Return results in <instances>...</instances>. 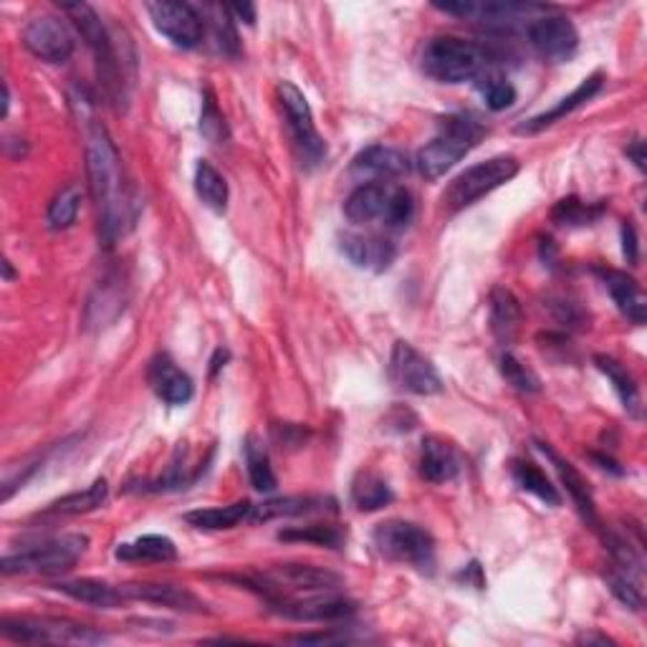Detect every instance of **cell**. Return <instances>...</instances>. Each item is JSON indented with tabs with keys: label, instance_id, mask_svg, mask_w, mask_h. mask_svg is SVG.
I'll return each mask as SVG.
<instances>
[{
	"label": "cell",
	"instance_id": "6da1fadb",
	"mask_svg": "<svg viewBox=\"0 0 647 647\" xmlns=\"http://www.w3.org/2000/svg\"><path fill=\"white\" fill-rule=\"evenodd\" d=\"M84 152L86 175L99 211V238L105 248H111L127 233L134 220V203L129 201L122 160L107 127L94 117H84Z\"/></svg>",
	"mask_w": 647,
	"mask_h": 647
},
{
	"label": "cell",
	"instance_id": "7a4b0ae2",
	"mask_svg": "<svg viewBox=\"0 0 647 647\" xmlns=\"http://www.w3.org/2000/svg\"><path fill=\"white\" fill-rule=\"evenodd\" d=\"M422 72L438 84L476 82L488 68H498L494 51L476 41L459 36H438L422 48Z\"/></svg>",
	"mask_w": 647,
	"mask_h": 647
},
{
	"label": "cell",
	"instance_id": "3957f363",
	"mask_svg": "<svg viewBox=\"0 0 647 647\" xmlns=\"http://www.w3.org/2000/svg\"><path fill=\"white\" fill-rule=\"evenodd\" d=\"M483 134H486V127L471 115H451L440 119L438 134L418 152L416 165L420 175L428 180L443 177L481 142Z\"/></svg>",
	"mask_w": 647,
	"mask_h": 647
},
{
	"label": "cell",
	"instance_id": "277c9868",
	"mask_svg": "<svg viewBox=\"0 0 647 647\" xmlns=\"http://www.w3.org/2000/svg\"><path fill=\"white\" fill-rule=\"evenodd\" d=\"M62 13H66L72 23L76 25V31L82 33V39L86 41V46L94 54V62H97V72L99 79L105 84V89L109 94V99L115 105H125L127 101V91H125V74L122 66H119L117 51H115V41H111L109 31L101 23L99 13L94 11L89 3H58Z\"/></svg>",
	"mask_w": 647,
	"mask_h": 647
},
{
	"label": "cell",
	"instance_id": "5b68a950",
	"mask_svg": "<svg viewBox=\"0 0 647 647\" xmlns=\"http://www.w3.org/2000/svg\"><path fill=\"white\" fill-rule=\"evenodd\" d=\"M89 549V537L84 533H64L36 547H29L19 554H6L0 572L11 574H58L72 569Z\"/></svg>",
	"mask_w": 647,
	"mask_h": 647
},
{
	"label": "cell",
	"instance_id": "8992f818",
	"mask_svg": "<svg viewBox=\"0 0 647 647\" xmlns=\"http://www.w3.org/2000/svg\"><path fill=\"white\" fill-rule=\"evenodd\" d=\"M0 633L8 640L23 645H99L107 643V635L97 633L94 627H86L72 619L58 617H3L0 619Z\"/></svg>",
	"mask_w": 647,
	"mask_h": 647
},
{
	"label": "cell",
	"instance_id": "52a82bcc",
	"mask_svg": "<svg viewBox=\"0 0 647 647\" xmlns=\"http://www.w3.org/2000/svg\"><path fill=\"white\" fill-rule=\"evenodd\" d=\"M519 160L511 158V154H498V158L478 162V165L461 172V175L447 185L443 193V208L451 213L468 208V205L478 203L483 195L494 193L496 187L506 185L508 180L519 175Z\"/></svg>",
	"mask_w": 647,
	"mask_h": 647
},
{
	"label": "cell",
	"instance_id": "ba28073f",
	"mask_svg": "<svg viewBox=\"0 0 647 647\" xmlns=\"http://www.w3.org/2000/svg\"><path fill=\"white\" fill-rule=\"evenodd\" d=\"M373 541L379 554L390 559V562L416 569H430L435 562V541L430 531L418 524L400 519L385 521L375 529Z\"/></svg>",
	"mask_w": 647,
	"mask_h": 647
},
{
	"label": "cell",
	"instance_id": "9c48e42d",
	"mask_svg": "<svg viewBox=\"0 0 647 647\" xmlns=\"http://www.w3.org/2000/svg\"><path fill=\"white\" fill-rule=\"evenodd\" d=\"M336 586H342L339 574L312 564H279L254 580V590L261 592L269 605L276 600L291 597V594L334 592Z\"/></svg>",
	"mask_w": 647,
	"mask_h": 647
},
{
	"label": "cell",
	"instance_id": "30bf717a",
	"mask_svg": "<svg viewBox=\"0 0 647 647\" xmlns=\"http://www.w3.org/2000/svg\"><path fill=\"white\" fill-rule=\"evenodd\" d=\"M276 94H279L283 117H287L289 132L293 137V144H296L301 162L309 168L322 165L326 158V142L324 137L316 132L312 107H309L304 91L291 82H281L276 86Z\"/></svg>",
	"mask_w": 647,
	"mask_h": 647
},
{
	"label": "cell",
	"instance_id": "8fae6325",
	"mask_svg": "<svg viewBox=\"0 0 647 647\" xmlns=\"http://www.w3.org/2000/svg\"><path fill=\"white\" fill-rule=\"evenodd\" d=\"M433 8L447 15H459V19H471L483 25H514L524 19H539V15L549 13L547 6L537 3H516V0H453V3H433Z\"/></svg>",
	"mask_w": 647,
	"mask_h": 647
},
{
	"label": "cell",
	"instance_id": "7c38bea8",
	"mask_svg": "<svg viewBox=\"0 0 647 647\" xmlns=\"http://www.w3.org/2000/svg\"><path fill=\"white\" fill-rule=\"evenodd\" d=\"M390 377L400 390L410 395H440L443 392V377L433 362L412 347L408 342H395L390 355Z\"/></svg>",
	"mask_w": 647,
	"mask_h": 647
},
{
	"label": "cell",
	"instance_id": "4fadbf2b",
	"mask_svg": "<svg viewBox=\"0 0 647 647\" xmlns=\"http://www.w3.org/2000/svg\"><path fill=\"white\" fill-rule=\"evenodd\" d=\"M526 39L533 51L549 64H564L580 48V33L567 15H549L543 13L539 19L526 25Z\"/></svg>",
	"mask_w": 647,
	"mask_h": 647
},
{
	"label": "cell",
	"instance_id": "5bb4252c",
	"mask_svg": "<svg viewBox=\"0 0 647 647\" xmlns=\"http://www.w3.org/2000/svg\"><path fill=\"white\" fill-rule=\"evenodd\" d=\"M147 13H150L154 29L177 48H195L205 36L203 15L190 3L160 0V3H147Z\"/></svg>",
	"mask_w": 647,
	"mask_h": 647
},
{
	"label": "cell",
	"instance_id": "9a60e30c",
	"mask_svg": "<svg viewBox=\"0 0 647 647\" xmlns=\"http://www.w3.org/2000/svg\"><path fill=\"white\" fill-rule=\"evenodd\" d=\"M271 610L276 615L296 619V623H339L355 615V602L334 597L332 592L324 594H306V597H283L279 602H271Z\"/></svg>",
	"mask_w": 647,
	"mask_h": 647
},
{
	"label": "cell",
	"instance_id": "2e32d148",
	"mask_svg": "<svg viewBox=\"0 0 647 647\" xmlns=\"http://www.w3.org/2000/svg\"><path fill=\"white\" fill-rule=\"evenodd\" d=\"M23 46L46 64H66L74 54V36L54 15H39L23 29Z\"/></svg>",
	"mask_w": 647,
	"mask_h": 647
},
{
	"label": "cell",
	"instance_id": "e0dca14e",
	"mask_svg": "<svg viewBox=\"0 0 647 647\" xmlns=\"http://www.w3.org/2000/svg\"><path fill=\"white\" fill-rule=\"evenodd\" d=\"M395 185L390 183H365L359 185L355 193L347 197L344 203V215L357 226H369V223H382L387 220V213H390V201H392Z\"/></svg>",
	"mask_w": 647,
	"mask_h": 647
},
{
	"label": "cell",
	"instance_id": "ac0fdd59",
	"mask_svg": "<svg viewBox=\"0 0 647 647\" xmlns=\"http://www.w3.org/2000/svg\"><path fill=\"white\" fill-rule=\"evenodd\" d=\"M125 600H137V602H152V605H162L168 610L177 612H208L205 602L195 597L193 592L185 590V586L177 584H152V582H137V584H119Z\"/></svg>",
	"mask_w": 647,
	"mask_h": 647
},
{
	"label": "cell",
	"instance_id": "d6986e66",
	"mask_svg": "<svg viewBox=\"0 0 647 647\" xmlns=\"http://www.w3.org/2000/svg\"><path fill=\"white\" fill-rule=\"evenodd\" d=\"M147 379H150L154 395L168 405H187L195 395L193 379H190V375L183 373L168 355H158L150 362Z\"/></svg>",
	"mask_w": 647,
	"mask_h": 647
},
{
	"label": "cell",
	"instance_id": "ffe728a7",
	"mask_svg": "<svg viewBox=\"0 0 647 647\" xmlns=\"http://www.w3.org/2000/svg\"><path fill=\"white\" fill-rule=\"evenodd\" d=\"M537 445H539V451H541L543 455H547L549 463L554 465V471H557L559 481L564 483L567 494L572 496V502H574V506H576V511L582 514V519H584L586 524H590L592 529H600L597 506H594V496H592L590 483H586V478L582 476V473L576 471L572 463L564 461L562 455H559V453L554 451V447L547 445V443H537Z\"/></svg>",
	"mask_w": 647,
	"mask_h": 647
},
{
	"label": "cell",
	"instance_id": "44dd1931",
	"mask_svg": "<svg viewBox=\"0 0 647 647\" xmlns=\"http://www.w3.org/2000/svg\"><path fill=\"white\" fill-rule=\"evenodd\" d=\"M602 86H605V76H602L600 72L586 76V79L576 86V89L569 94V97H564L559 105L551 107L549 111H541V115L526 119V122H521L519 127H516V132L519 134H537L541 132V129H547L551 125H557L559 119H564L572 115V111H576L580 107H584L586 101H592L597 94L602 91Z\"/></svg>",
	"mask_w": 647,
	"mask_h": 647
},
{
	"label": "cell",
	"instance_id": "7402d4cb",
	"mask_svg": "<svg viewBox=\"0 0 647 647\" xmlns=\"http://www.w3.org/2000/svg\"><path fill=\"white\" fill-rule=\"evenodd\" d=\"M342 254L349 258L357 269L387 271L395 263L397 248L392 240L377 236H359V233H344L339 238Z\"/></svg>",
	"mask_w": 647,
	"mask_h": 647
},
{
	"label": "cell",
	"instance_id": "603a6c76",
	"mask_svg": "<svg viewBox=\"0 0 647 647\" xmlns=\"http://www.w3.org/2000/svg\"><path fill=\"white\" fill-rule=\"evenodd\" d=\"M461 473V459L455 447L440 435L422 438L420 447V476L435 486L451 483Z\"/></svg>",
	"mask_w": 647,
	"mask_h": 647
},
{
	"label": "cell",
	"instance_id": "cb8c5ba5",
	"mask_svg": "<svg viewBox=\"0 0 647 647\" xmlns=\"http://www.w3.org/2000/svg\"><path fill=\"white\" fill-rule=\"evenodd\" d=\"M336 502L330 496H283L269 498L251 508V521L266 524L273 519H289V516H309L319 511H334Z\"/></svg>",
	"mask_w": 647,
	"mask_h": 647
},
{
	"label": "cell",
	"instance_id": "d4e9b609",
	"mask_svg": "<svg viewBox=\"0 0 647 647\" xmlns=\"http://www.w3.org/2000/svg\"><path fill=\"white\" fill-rule=\"evenodd\" d=\"M412 170V162L408 154L397 147H385V144H373L365 147L355 158V172L373 177H402Z\"/></svg>",
	"mask_w": 647,
	"mask_h": 647
},
{
	"label": "cell",
	"instance_id": "484cf974",
	"mask_svg": "<svg viewBox=\"0 0 647 647\" xmlns=\"http://www.w3.org/2000/svg\"><path fill=\"white\" fill-rule=\"evenodd\" d=\"M605 281L610 296L615 299L619 312H623L633 324H645V296L633 276L615 269H597Z\"/></svg>",
	"mask_w": 647,
	"mask_h": 647
},
{
	"label": "cell",
	"instance_id": "4316f807",
	"mask_svg": "<svg viewBox=\"0 0 647 647\" xmlns=\"http://www.w3.org/2000/svg\"><path fill=\"white\" fill-rule=\"evenodd\" d=\"M54 590L66 594V597H72L76 602H82V605H89V607H97V610H115V607L122 605V602H127L119 586L99 582V580L58 582V584H54Z\"/></svg>",
	"mask_w": 647,
	"mask_h": 647
},
{
	"label": "cell",
	"instance_id": "83f0119b",
	"mask_svg": "<svg viewBox=\"0 0 647 647\" xmlns=\"http://www.w3.org/2000/svg\"><path fill=\"white\" fill-rule=\"evenodd\" d=\"M115 557L119 562H175L177 559V547L170 537H162V533H147L134 541L119 543Z\"/></svg>",
	"mask_w": 647,
	"mask_h": 647
},
{
	"label": "cell",
	"instance_id": "f1b7e54d",
	"mask_svg": "<svg viewBox=\"0 0 647 647\" xmlns=\"http://www.w3.org/2000/svg\"><path fill=\"white\" fill-rule=\"evenodd\" d=\"M490 330L502 344H511L521 324V304L511 291L496 287L490 291Z\"/></svg>",
	"mask_w": 647,
	"mask_h": 647
},
{
	"label": "cell",
	"instance_id": "f546056e",
	"mask_svg": "<svg viewBox=\"0 0 647 647\" xmlns=\"http://www.w3.org/2000/svg\"><path fill=\"white\" fill-rule=\"evenodd\" d=\"M251 502H236L230 506H213V508H197V511L185 514V524L201 531H228L236 529L240 521L251 519Z\"/></svg>",
	"mask_w": 647,
	"mask_h": 647
},
{
	"label": "cell",
	"instance_id": "4dcf8cb0",
	"mask_svg": "<svg viewBox=\"0 0 647 647\" xmlns=\"http://www.w3.org/2000/svg\"><path fill=\"white\" fill-rule=\"evenodd\" d=\"M594 365H597L600 373L610 379L612 387H615L619 402L625 405V410L629 412V416L640 418V387H637L635 377L629 375L617 359H612L607 355L594 357Z\"/></svg>",
	"mask_w": 647,
	"mask_h": 647
},
{
	"label": "cell",
	"instance_id": "1f68e13d",
	"mask_svg": "<svg viewBox=\"0 0 647 647\" xmlns=\"http://www.w3.org/2000/svg\"><path fill=\"white\" fill-rule=\"evenodd\" d=\"M109 496V486L105 478H97L91 483L89 488L76 490V494H68L58 502L51 504L43 516H79V514H89L97 511L99 506H105Z\"/></svg>",
	"mask_w": 647,
	"mask_h": 647
},
{
	"label": "cell",
	"instance_id": "d6a6232c",
	"mask_svg": "<svg viewBox=\"0 0 647 647\" xmlns=\"http://www.w3.org/2000/svg\"><path fill=\"white\" fill-rule=\"evenodd\" d=\"M195 193L201 197L205 208L213 213H223L228 208V183L226 177L215 170L211 162L201 160L195 168Z\"/></svg>",
	"mask_w": 647,
	"mask_h": 647
},
{
	"label": "cell",
	"instance_id": "836d02e7",
	"mask_svg": "<svg viewBox=\"0 0 647 647\" xmlns=\"http://www.w3.org/2000/svg\"><path fill=\"white\" fill-rule=\"evenodd\" d=\"M511 476L516 481V486H519L521 490H526V494H533L539 498V502L549 504V506L562 504V496H559L557 486H551V481L547 478V473H543L537 463L514 461Z\"/></svg>",
	"mask_w": 647,
	"mask_h": 647
},
{
	"label": "cell",
	"instance_id": "e575fe53",
	"mask_svg": "<svg viewBox=\"0 0 647 647\" xmlns=\"http://www.w3.org/2000/svg\"><path fill=\"white\" fill-rule=\"evenodd\" d=\"M392 488L387 486V481L373 471L359 473L352 483V502L359 511H379V508L392 504Z\"/></svg>",
	"mask_w": 647,
	"mask_h": 647
},
{
	"label": "cell",
	"instance_id": "d590c367",
	"mask_svg": "<svg viewBox=\"0 0 647 647\" xmlns=\"http://www.w3.org/2000/svg\"><path fill=\"white\" fill-rule=\"evenodd\" d=\"M281 541H304L314 543V547L326 549H342L347 541V531L334 524H312V526H293V529L279 531Z\"/></svg>",
	"mask_w": 647,
	"mask_h": 647
},
{
	"label": "cell",
	"instance_id": "8d00e7d4",
	"mask_svg": "<svg viewBox=\"0 0 647 647\" xmlns=\"http://www.w3.org/2000/svg\"><path fill=\"white\" fill-rule=\"evenodd\" d=\"M605 213V205L602 203H584L580 197H564L554 205L551 211V220L557 226H567V228H576V226H592L597 223Z\"/></svg>",
	"mask_w": 647,
	"mask_h": 647
},
{
	"label": "cell",
	"instance_id": "74e56055",
	"mask_svg": "<svg viewBox=\"0 0 647 647\" xmlns=\"http://www.w3.org/2000/svg\"><path fill=\"white\" fill-rule=\"evenodd\" d=\"M244 451H246V468H248V478H251V486L256 490H261V494L273 490L276 476H273L269 453H266L261 440H258L256 435H248Z\"/></svg>",
	"mask_w": 647,
	"mask_h": 647
},
{
	"label": "cell",
	"instance_id": "f35d334b",
	"mask_svg": "<svg viewBox=\"0 0 647 647\" xmlns=\"http://www.w3.org/2000/svg\"><path fill=\"white\" fill-rule=\"evenodd\" d=\"M476 86L490 111H504L516 101L514 84L508 82L498 68H488V72H483L476 79Z\"/></svg>",
	"mask_w": 647,
	"mask_h": 647
},
{
	"label": "cell",
	"instance_id": "ab89813d",
	"mask_svg": "<svg viewBox=\"0 0 647 647\" xmlns=\"http://www.w3.org/2000/svg\"><path fill=\"white\" fill-rule=\"evenodd\" d=\"M82 211V190L76 185L64 187L62 193L54 197V203L48 205L46 223L51 230H66L76 223V215Z\"/></svg>",
	"mask_w": 647,
	"mask_h": 647
},
{
	"label": "cell",
	"instance_id": "60d3db41",
	"mask_svg": "<svg viewBox=\"0 0 647 647\" xmlns=\"http://www.w3.org/2000/svg\"><path fill=\"white\" fill-rule=\"evenodd\" d=\"M201 132L208 142L220 144L223 140H228V125L226 117L215 101V94L211 89L203 91V109H201Z\"/></svg>",
	"mask_w": 647,
	"mask_h": 647
},
{
	"label": "cell",
	"instance_id": "b9f144b4",
	"mask_svg": "<svg viewBox=\"0 0 647 647\" xmlns=\"http://www.w3.org/2000/svg\"><path fill=\"white\" fill-rule=\"evenodd\" d=\"M502 375H504L506 382L519 392L533 395V392L541 390L539 375L533 373L531 367H526L519 357H514L511 352H506V355L502 357Z\"/></svg>",
	"mask_w": 647,
	"mask_h": 647
},
{
	"label": "cell",
	"instance_id": "7bdbcfd3",
	"mask_svg": "<svg viewBox=\"0 0 647 647\" xmlns=\"http://www.w3.org/2000/svg\"><path fill=\"white\" fill-rule=\"evenodd\" d=\"M610 582V590L615 597L623 602V605H627L629 610H643V590L640 584H637L633 576H629V572H619V574H610L607 576Z\"/></svg>",
	"mask_w": 647,
	"mask_h": 647
},
{
	"label": "cell",
	"instance_id": "ee69618b",
	"mask_svg": "<svg viewBox=\"0 0 647 647\" xmlns=\"http://www.w3.org/2000/svg\"><path fill=\"white\" fill-rule=\"evenodd\" d=\"M549 306H551V314H554L557 322L562 326H569V330H580V326L586 324L584 309L572 299H564V296L554 299Z\"/></svg>",
	"mask_w": 647,
	"mask_h": 647
},
{
	"label": "cell",
	"instance_id": "f6af8a7d",
	"mask_svg": "<svg viewBox=\"0 0 647 647\" xmlns=\"http://www.w3.org/2000/svg\"><path fill=\"white\" fill-rule=\"evenodd\" d=\"M623 254L629 263L637 261V236H635V228L625 223L623 226Z\"/></svg>",
	"mask_w": 647,
	"mask_h": 647
},
{
	"label": "cell",
	"instance_id": "bcb514c9",
	"mask_svg": "<svg viewBox=\"0 0 647 647\" xmlns=\"http://www.w3.org/2000/svg\"><path fill=\"white\" fill-rule=\"evenodd\" d=\"M627 158L635 162L637 170L645 172V144H643V140H635L633 144L627 147Z\"/></svg>",
	"mask_w": 647,
	"mask_h": 647
},
{
	"label": "cell",
	"instance_id": "7dc6e473",
	"mask_svg": "<svg viewBox=\"0 0 647 647\" xmlns=\"http://www.w3.org/2000/svg\"><path fill=\"white\" fill-rule=\"evenodd\" d=\"M228 11H230L233 15H238L240 21H246L248 25H254V23H256V6H251V3H244V6H230Z\"/></svg>",
	"mask_w": 647,
	"mask_h": 647
},
{
	"label": "cell",
	"instance_id": "c3c4849f",
	"mask_svg": "<svg viewBox=\"0 0 647 647\" xmlns=\"http://www.w3.org/2000/svg\"><path fill=\"white\" fill-rule=\"evenodd\" d=\"M576 643L580 645H615V640H610L607 635H600V633H584L576 637Z\"/></svg>",
	"mask_w": 647,
	"mask_h": 647
},
{
	"label": "cell",
	"instance_id": "681fc988",
	"mask_svg": "<svg viewBox=\"0 0 647 647\" xmlns=\"http://www.w3.org/2000/svg\"><path fill=\"white\" fill-rule=\"evenodd\" d=\"M3 269H6V281H11V279H13V269H11V261H6V263H3Z\"/></svg>",
	"mask_w": 647,
	"mask_h": 647
}]
</instances>
